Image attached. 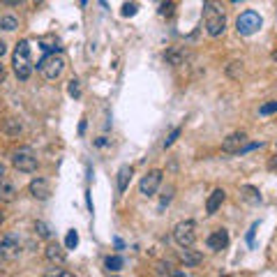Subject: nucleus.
<instances>
[{"label":"nucleus","mask_w":277,"mask_h":277,"mask_svg":"<svg viewBox=\"0 0 277 277\" xmlns=\"http://www.w3.org/2000/svg\"><path fill=\"white\" fill-rule=\"evenodd\" d=\"M180 132H183V129H180V127H176V129H173V132H171V134L166 136V139H164V148H171L173 143H176V139H178V136H180Z\"/></svg>","instance_id":"obj_29"},{"label":"nucleus","mask_w":277,"mask_h":277,"mask_svg":"<svg viewBox=\"0 0 277 277\" xmlns=\"http://www.w3.org/2000/svg\"><path fill=\"white\" fill-rule=\"evenodd\" d=\"M46 275H49V277H53V275H58V277H72L67 270H51V273H46Z\"/></svg>","instance_id":"obj_31"},{"label":"nucleus","mask_w":277,"mask_h":277,"mask_svg":"<svg viewBox=\"0 0 277 277\" xmlns=\"http://www.w3.org/2000/svg\"><path fill=\"white\" fill-rule=\"evenodd\" d=\"M273 60H275V62H277V51H273Z\"/></svg>","instance_id":"obj_39"},{"label":"nucleus","mask_w":277,"mask_h":277,"mask_svg":"<svg viewBox=\"0 0 277 277\" xmlns=\"http://www.w3.org/2000/svg\"><path fill=\"white\" fill-rule=\"evenodd\" d=\"M35 231H37L39 238H46V240L51 238V229H49L44 222H35Z\"/></svg>","instance_id":"obj_26"},{"label":"nucleus","mask_w":277,"mask_h":277,"mask_svg":"<svg viewBox=\"0 0 277 277\" xmlns=\"http://www.w3.org/2000/svg\"><path fill=\"white\" fill-rule=\"evenodd\" d=\"M5 5H9V7H14V5H19V2H23V0H2Z\"/></svg>","instance_id":"obj_34"},{"label":"nucleus","mask_w":277,"mask_h":277,"mask_svg":"<svg viewBox=\"0 0 277 277\" xmlns=\"http://www.w3.org/2000/svg\"><path fill=\"white\" fill-rule=\"evenodd\" d=\"M0 176H5V166L0 164Z\"/></svg>","instance_id":"obj_38"},{"label":"nucleus","mask_w":277,"mask_h":277,"mask_svg":"<svg viewBox=\"0 0 277 277\" xmlns=\"http://www.w3.org/2000/svg\"><path fill=\"white\" fill-rule=\"evenodd\" d=\"M157 275H173V270L169 263H157V270H155Z\"/></svg>","instance_id":"obj_30"},{"label":"nucleus","mask_w":277,"mask_h":277,"mask_svg":"<svg viewBox=\"0 0 277 277\" xmlns=\"http://www.w3.org/2000/svg\"><path fill=\"white\" fill-rule=\"evenodd\" d=\"M21 256V243L16 236H5L0 240V259L5 261H16Z\"/></svg>","instance_id":"obj_7"},{"label":"nucleus","mask_w":277,"mask_h":277,"mask_svg":"<svg viewBox=\"0 0 277 277\" xmlns=\"http://www.w3.org/2000/svg\"><path fill=\"white\" fill-rule=\"evenodd\" d=\"M166 60H169L171 65H183L185 51H183V49H171V51H166Z\"/></svg>","instance_id":"obj_20"},{"label":"nucleus","mask_w":277,"mask_h":277,"mask_svg":"<svg viewBox=\"0 0 277 277\" xmlns=\"http://www.w3.org/2000/svg\"><path fill=\"white\" fill-rule=\"evenodd\" d=\"M162 176H164V173L159 171V169H153V171H148L141 178V183H139V192H141L143 196H153L155 192H157L159 183H162Z\"/></svg>","instance_id":"obj_8"},{"label":"nucleus","mask_w":277,"mask_h":277,"mask_svg":"<svg viewBox=\"0 0 277 277\" xmlns=\"http://www.w3.org/2000/svg\"><path fill=\"white\" fill-rule=\"evenodd\" d=\"M16 199L14 183L7 178H0V203H12Z\"/></svg>","instance_id":"obj_15"},{"label":"nucleus","mask_w":277,"mask_h":277,"mask_svg":"<svg viewBox=\"0 0 277 277\" xmlns=\"http://www.w3.org/2000/svg\"><path fill=\"white\" fill-rule=\"evenodd\" d=\"M35 2H42V0H35Z\"/></svg>","instance_id":"obj_44"},{"label":"nucleus","mask_w":277,"mask_h":277,"mask_svg":"<svg viewBox=\"0 0 277 277\" xmlns=\"http://www.w3.org/2000/svg\"><path fill=\"white\" fill-rule=\"evenodd\" d=\"M104 266H106V270H111V273H118V270L125 266V261H123V256L113 254V256H109V259L104 261Z\"/></svg>","instance_id":"obj_19"},{"label":"nucleus","mask_w":277,"mask_h":277,"mask_svg":"<svg viewBox=\"0 0 277 277\" xmlns=\"http://www.w3.org/2000/svg\"><path fill=\"white\" fill-rule=\"evenodd\" d=\"M180 261L185 263L187 268H194V266H199V263L203 261V254H201V252H196V249L183 247V249H180Z\"/></svg>","instance_id":"obj_16"},{"label":"nucleus","mask_w":277,"mask_h":277,"mask_svg":"<svg viewBox=\"0 0 277 277\" xmlns=\"http://www.w3.org/2000/svg\"><path fill=\"white\" fill-rule=\"evenodd\" d=\"M173 240L180 247H192L196 243V224L192 219H183L173 226Z\"/></svg>","instance_id":"obj_5"},{"label":"nucleus","mask_w":277,"mask_h":277,"mask_svg":"<svg viewBox=\"0 0 277 277\" xmlns=\"http://www.w3.org/2000/svg\"><path fill=\"white\" fill-rule=\"evenodd\" d=\"M44 256H46V261L53 263V266H62V263L67 261V252L60 247L58 243H51V245L44 249Z\"/></svg>","instance_id":"obj_12"},{"label":"nucleus","mask_w":277,"mask_h":277,"mask_svg":"<svg viewBox=\"0 0 277 277\" xmlns=\"http://www.w3.org/2000/svg\"><path fill=\"white\" fill-rule=\"evenodd\" d=\"M129 180H132V166H129V164L120 166V171H118V192H120V194L127 189Z\"/></svg>","instance_id":"obj_18"},{"label":"nucleus","mask_w":277,"mask_h":277,"mask_svg":"<svg viewBox=\"0 0 277 277\" xmlns=\"http://www.w3.org/2000/svg\"><path fill=\"white\" fill-rule=\"evenodd\" d=\"M86 132V120H81V125H79V134H83Z\"/></svg>","instance_id":"obj_36"},{"label":"nucleus","mask_w":277,"mask_h":277,"mask_svg":"<svg viewBox=\"0 0 277 277\" xmlns=\"http://www.w3.org/2000/svg\"><path fill=\"white\" fill-rule=\"evenodd\" d=\"M231 2H240V0H231Z\"/></svg>","instance_id":"obj_43"},{"label":"nucleus","mask_w":277,"mask_h":277,"mask_svg":"<svg viewBox=\"0 0 277 277\" xmlns=\"http://www.w3.org/2000/svg\"><path fill=\"white\" fill-rule=\"evenodd\" d=\"M28 189H30V194L35 196V199H39V201H46L51 196V185H49L46 178H32Z\"/></svg>","instance_id":"obj_10"},{"label":"nucleus","mask_w":277,"mask_h":277,"mask_svg":"<svg viewBox=\"0 0 277 277\" xmlns=\"http://www.w3.org/2000/svg\"><path fill=\"white\" fill-rule=\"evenodd\" d=\"M0 224H2V213H0Z\"/></svg>","instance_id":"obj_41"},{"label":"nucleus","mask_w":277,"mask_h":277,"mask_svg":"<svg viewBox=\"0 0 277 277\" xmlns=\"http://www.w3.org/2000/svg\"><path fill=\"white\" fill-rule=\"evenodd\" d=\"M240 196H243L247 203H252V206L261 203V194H259V189L252 187V185H243V187H240Z\"/></svg>","instance_id":"obj_17"},{"label":"nucleus","mask_w":277,"mask_h":277,"mask_svg":"<svg viewBox=\"0 0 277 277\" xmlns=\"http://www.w3.org/2000/svg\"><path fill=\"white\" fill-rule=\"evenodd\" d=\"M0 132L7 136H19L23 132V123L19 118H5L0 123Z\"/></svg>","instance_id":"obj_13"},{"label":"nucleus","mask_w":277,"mask_h":277,"mask_svg":"<svg viewBox=\"0 0 277 277\" xmlns=\"http://www.w3.org/2000/svg\"><path fill=\"white\" fill-rule=\"evenodd\" d=\"M12 164H14L16 171H23V173H32L37 169V155L30 146H21L12 153Z\"/></svg>","instance_id":"obj_4"},{"label":"nucleus","mask_w":277,"mask_h":277,"mask_svg":"<svg viewBox=\"0 0 277 277\" xmlns=\"http://www.w3.org/2000/svg\"><path fill=\"white\" fill-rule=\"evenodd\" d=\"M247 143V134L245 132H233V134H229L222 141V150L224 153H240V148Z\"/></svg>","instance_id":"obj_11"},{"label":"nucleus","mask_w":277,"mask_h":277,"mask_svg":"<svg viewBox=\"0 0 277 277\" xmlns=\"http://www.w3.org/2000/svg\"><path fill=\"white\" fill-rule=\"evenodd\" d=\"M65 56L60 51H53V53H46L44 58L37 62V69L39 74L44 76V79H49V81H53V79H58L62 72H65Z\"/></svg>","instance_id":"obj_3"},{"label":"nucleus","mask_w":277,"mask_h":277,"mask_svg":"<svg viewBox=\"0 0 277 277\" xmlns=\"http://www.w3.org/2000/svg\"><path fill=\"white\" fill-rule=\"evenodd\" d=\"M95 146H99V148H102V146H106V139H104V136H102V139H97V141H95Z\"/></svg>","instance_id":"obj_35"},{"label":"nucleus","mask_w":277,"mask_h":277,"mask_svg":"<svg viewBox=\"0 0 277 277\" xmlns=\"http://www.w3.org/2000/svg\"><path fill=\"white\" fill-rule=\"evenodd\" d=\"M76 245H79V233L72 229V231L67 233V238H65V247H67V249H74Z\"/></svg>","instance_id":"obj_27"},{"label":"nucleus","mask_w":277,"mask_h":277,"mask_svg":"<svg viewBox=\"0 0 277 277\" xmlns=\"http://www.w3.org/2000/svg\"><path fill=\"white\" fill-rule=\"evenodd\" d=\"M173 12H176V5H173L171 0H166V2L159 5V16H166V19H169V16H173Z\"/></svg>","instance_id":"obj_24"},{"label":"nucleus","mask_w":277,"mask_h":277,"mask_svg":"<svg viewBox=\"0 0 277 277\" xmlns=\"http://www.w3.org/2000/svg\"><path fill=\"white\" fill-rule=\"evenodd\" d=\"M5 53H7V44H5V42H2V39H0V58H2V56H5Z\"/></svg>","instance_id":"obj_33"},{"label":"nucleus","mask_w":277,"mask_h":277,"mask_svg":"<svg viewBox=\"0 0 277 277\" xmlns=\"http://www.w3.org/2000/svg\"><path fill=\"white\" fill-rule=\"evenodd\" d=\"M273 113H277V99H270L259 109V116H273Z\"/></svg>","instance_id":"obj_23"},{"label":"nucleus","mask_w":277,"mask_h":277,"mask_svg":"<svg viewBox=\"0 0 277 277\" xmlns=\"http://www.w3.org/2000/svg\"><path fill=\"white\" fill-rule=\"evenodd\" d=\"M263 26L261 16L256 14V12H252V9H247V12H243V14L236 19V30H238L240 35H245V37H249V35H254V32H259Z\"/></svg>","instance_id":"obj_6"},{"label":"nucleus","mask_w":277,"mask_h":277,"mask_svg":"<svg viewBox=\"0 0 277 277\" xmlns=\"http://www.w3.org/2000/svg\"><path fill=\"white\" fill-rule=\"evenodd\" d=\"M81 5H86V0H81Z\"/></svg>","instance_id":"obj_42"},{"label":"nucleus","mask_w":277,"mask_h":277,"mask_svg":"<svg viewBox=\"0 0 277 277\" xmlns=\"http://www.w3.org/2000/svg\"><path fill=\"white\" fill-rule=\"evenodd\" d=\"M99 2H102V7H106V0H99Z\"/></svg>","instance_id":"obj_40"},{"label":"nucleus","mask_w":277,"mask_h":277,"mask_svg":"<svg viewBox=\"0 0 277 277\" xmlns=\"http://www.w3.org/2000/svg\"><path fill=\"white\" fill-rule=\"evenodd\" d=\"M224 199H226L224 189H215V192L208 196V201H206V213H208V215H215L219 210V206L224 203Z\"/></svg>","instance_id":"obj_14"},{"label":"nucleus","mask_w":277,"mask_h":277,"mask_svg":"<svg viewBox=\"0 0 277 277\" xmlns=\"http://www.w3.org/2000/svg\"><path fill=\"white\" fill-rule=\"evenodd\" d=\"M5 81V67H2V65H0V83Z\"/></svg>","instance_id":"obj_37"},{"label":"nucleus","mask_w":277,"mask_h":277,"mask_svg":"<svg viewBox=\"0 0 277 277\" xmlns=\"http://www.w3.org/2000/svg\"><path fill=\"white\" fill-rule=\"evenodd\" d=\"M256 226H259V224H252V229L247 231V243H249V245L254 243V231H256Z\"/></svg>","instance_id":"obj_32"},{"label":"nucleus","mask_w":277,"mask_h":277,"mask_svg":"<svg viewBox=\"0 0 277 277\" xmlns=\"http://www.w3.org/2000/svg\"><path fill=\"white\" fill-rule=\"evenodd\" d=\"M203 23H206V32L210 37H219L226 30L224 5L219 0H206L203 2Z\"/></svg>","instance_id":"obj_1"},{"label":"nucleus","mask_w":277,"mask_h":277,"mask_svg":"<svg viewBox=\"0 0 277 277\" xmlns=\"http://www.w3.org/2000/svg\"><path fill=\"white\" fill-rule=\"evenodd\" d=\"M0 28L12 32V30L19 28V19L16 16H0Z\"/></svg>","instance_id":"obj_21"},{"label":"nucleus","mask_w":277,"mask_h":277,"mask_svg":"<svg viewBox=\"0 0 277 277\" xmlns=\"http://www.w3.org/2000/svg\"><path fill=\"white\" fill-rule=\"evenodd\" d=\"M136 9H139V5H136V2H125V5H123V12H120V14L125 16V19H129V16H134V14H136Z\"/></svg>","instance_id":"obj_28"},{"label":"nucleus","mask_w":277,"mask_h":277,"mask_svg":"<svg viewBox=\"0 0 277 277\" xmlns=\"http://www.w3.org/2000/svg\"><path fill=\"white\" fill-rule=\"evenodd\" d=\"M12 65H14V72L21 81H28L30 74H32V62H30V42L28 39H21L14 49V58H12Z\"/></svg>","instance_id":"obj_2"},{"label":"nucleus","mask_w":277,"mask_h":277,"mask_svg":"<svg viewBox=\"0 0 277 277\" xmlns=\"http://www.w3.org/2000/svg\"><path fill=\"white\" fill-rule=\"evenodd\" d=\"M67 92L72 97H81V81H79V79H72L67 86Z\"/></svg>","instance_id":"obj_25"},{"label":"nucleus","mask_w":277,"mask_h":277,"mask_svg":"<svg viewBox=\"0 0 277 277\" xmlns=\"http://www.w3.org/2000/svg\"><path fill=\"white\" fill-rule=\"evenodd\" d=\"M226 74L231 76V79H240V76H243V62H240V60H233L231 65L226 67Z\"/></svg>","instance_id":"obj_22"},{"label":"nucleus","mask_w":277,"mask_h":277,"mask_svg":"<svg viewBox=\"0 0 277 277\" xmlns=\"http://www.w3.org/2000/svg\"><path fill=\"white\" fill-rule=\"evenodd\" d=\"M206 245H208V249H213V252H222V249L229 245V231H226V229H215V231L206 238Z\"/></svg>","instance_id":"obj_9"}]
</instances>
